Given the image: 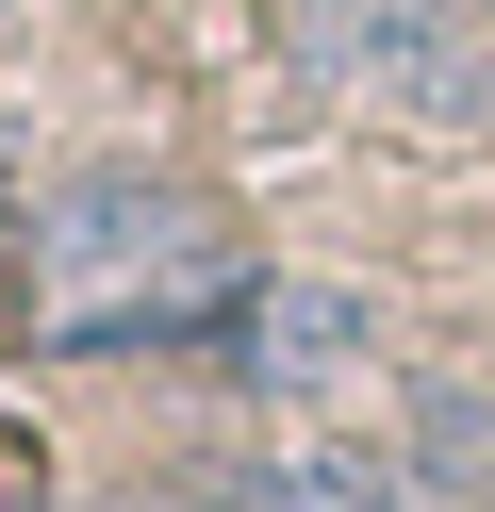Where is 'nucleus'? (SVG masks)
<instances>
[{
  "mask_svg": "<svg viewBox=\"0 0 495 512\" xmlns=\"http://www.w3.org/2000/svg\"><path fill=\"white\" fill-rule=\"evenodd\" d=\"M17 248H33V281H50V314H99V298H149V281H182V265H231L215 215H198V182H165V166H66L50 199L17 215Z\"/></svg>",
  "mask_w": 495,
  "mask_h": 512,
  "instance_id": "f257e3e1",
  "label": "nucleus"
},
{
  "mask_svg": "<svg viewBox=\"0 0 495 512\" xmlns=\"http://www.w3.org/2000/svg\"><path fill=\"white\" fill-rule=\"evenodd\" d=\"M363 347H380V314H363L347 281H264V298H248V347H231V364H248L264 397H330Z\"/></svg>",
  "mask_w": 495,
  "mask_h": 512,
  "instance_id": "f03ea898",
  "label": "nucleus"
},
{
  "mask_svg": "<svg viewBox=\"0 0 495 512\" xmlns=\"http://www.w3.org/2000/svg\"><path fill=\"white\" fill-rule=\"evenodd\" d=\"M281 512H429L396 446H281Z\"/></svg>",
  "mask_w": 495,
  "mask_h": 512,
  "instance_id": "7ed1b4c3",
  "label": "nucleus"
},
{
  "mask_svg": "<svg viewBox=\"0 0 495 512\" xmlns=\"http://www.w3.org/2000/svg\"><path fill=\"white\" fill-rule=\"evenodd\" d=\"M396 100H413V116H446V133H495V34H446V67H413Z\"/></svg>",
  "mask_w": 495,
  "mask_h": 512,
  "instance_id": "20e7f679",
  "label": "nucleus"
},
{
  "mask_svg": "<svg viewBox=\"0 0 495 512\" xmlns=\"http://www.w3.org/2000/svg\"><path fill=\"white\" fill-rule=\"evenodd\" d=\"M0 512H33V496H0Z\"/></svg>",
  "mask_w": 495,
  "mask_h": 512,
  "instance_id": "39448f33",
  "label": "nucleus"
},
{
  "mask_svg": "<svg viewBox=\"0 0 495 512\" xmlns=\"http://www.w3.org/2000/svg\"><path fill=\"white\" fill-rule=\"evenodd\" d=\"M297 17H314V0H297Z\"/></svg>",
  "mask_w": 495,
  "mask_h": 512,
  "instance_id": "423d86ee",
  "label": "nucleus"
}]
</instances>
